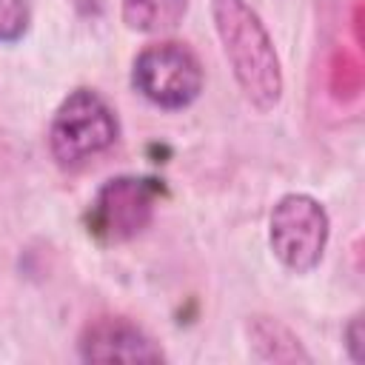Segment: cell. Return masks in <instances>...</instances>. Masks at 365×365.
<instances>
[{"instance_id": "obj_1", "label": "cell", "mask_w": 365, "mask_h": 365, "mask_svg": "<svg viewBox=\"0 0 365 365\" xmlns=\"http://www.w3.org/2000/svg\"><path fill=\"white\" fill-rule=\"evenodd\" d=\"M211 17L245 100L259 114L274 111L282 100V66L265 23L245 0H211Z\"/></svg>"}, {"instance_id": "obj_2", "label": "cell", "mask_w": 365, "mask_h": 365, "mask_svg": "<svg viewBox=\"0 0 365 365\" xmlns=\"http://www.w3.org/2000/svg\"><path fill=\"white\" fill-rule=\"evenodd\" d=\"M120 123L114 108L94 88H74L54 111L48 151L60 168H80L117 143Z\"/></svg>"}, {"instance_id": "obj_3", "label": "cell", "mask_w": 365, "mask_h": 365, "mask_svg": "<svg viewBox=\"0 0 365 365\" xmlns=\"http://www.w3.org/2000/svg\"><path fill=\"white\" fill-rule=\"evenodd\" d=\"M331 234L328 211L311 194H285L268 217V245L291 274H311L325 254Z\"/></svg>"}, {"instance_id": "obj_4", "label": "cell", "mask_w": 365, "mask_h": 365, "mask_svg": "<svg viewBox=\"0 0 365 365\" xmlns=\"http://www.w3.org/2000/svg\"><path fill=\"white\" fill-rule=\"evenodd\" d=\"M205 74L200 57L174 40L145 46L131 66V86L140 97H145L157 108H185L202 91Z\"/></svg>"}, {"instance_id": "obj_5", "label": "cell", "mask_w": 365, "mask_h": 365, "mask_svg": "<svg viewBox=\"0 0 365 365\" xmlns=\"http://www.w3.org/2000/svg\"><path fill=\"white\" fill-rule=\"evenodd\" d=\"M160 188L145 177H111L88 202V234L106 245L128 242L154 220Z\"/></svg>"}, {"instance_id": "obj_6", "label": "cell", "mask_w": 365, "mask_h": 365, "mask_svg": "<svg viewBox=\"0 0 365 365\" xmlns=\"http://www.w3.org/2000/svg\"><path fill=\"white\" fill-rule=\"evenodd\" d=\"M77 351L83 362H160L165 359L154 339L123 317H97L91 319L80 339Z\"/></svg>"}, {"instance_id": "obj_7", "label": "cell", "mask_w": 365, "mask_h": 365, "mask_svg": "<svg viewBox=\"0 0 365 365\" xmlns=\"http://www.w3.org/2000/svg\"><path fill=\"white\" fill-rule=\"evenodd\" d=\"M123 23L140 34H165L188 11V0H120Z\"/></svg>"}, {"instance_id": "obj_8", "label": "cell", "mask_w": 365, "mask_h": 365, "mask_svg": "<svg viewBox=\"0 0 365 365\" xmlns=\"http://www.w3.org/2000/svg\"><path fill=\"white\" fill-rule=\"evenodd\" d=\"M248 334H251V342L257 348V356L259 359H271V362H308L311 356L302 351L299 339L277 319L271 317H254L251 325H248Z\"/></svg>"}, {"instance_id": "obj_9", "label": "cell", "mask_w": 365, "mask_h": 365, "mask_svg": "<svg viewBox=\"0 0 365 365\" xmlns=\"http://www.w3.org/2000/svg\"><path fill=\"white\" fill-rule=\"evenodd\" d=\"M29 29L26 0H0V43H17Z\"/></svg>"}, {"instance_id": "obj_10", "label": "cell", "mask_w": 365, "mask_h": 365, "mask_svg": "<svg viewBox=\"0 0 365 365\" xmlns=\"http://www.w3.org/2000/svg\"><path fill=\"white\" fill-rule=\"evenodd\" d=\"M359 331H362V319L356 317V319L348 325V331H345V336H348V348H351V356H354L356 362L362 359V351H359V345H362V334H359Z\"/></svg>"}]
</instances>
